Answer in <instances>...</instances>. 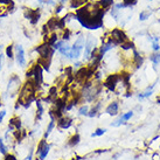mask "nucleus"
<instances>
[{
	"label": "nucleus",
	"instance_id": "1",
	"mask_svg": "<svg viewBox=\"0 0 160 160\" xmlns=\"http://www.w3.org/2000/svg\"><path fill=\"white\" fill-rule=\"evenodd\" d=\"M84 45H85V35L81 32L78 35H76L75 42H74L72 46H71L70 53H69V56H68V60L77 61V60L80 59V57L82 56V54H83Z\"/></svg>",
	"mask_w": 160,
	"mask_h": 160
},
{
	"label": "nucleus",
	"instance_id": "2",
	"mask_svg": "<svg viewBox=\"0 0 160 160\" xmlns=\"http://www.w3.org/2000/svg\"><path fill=\"white\" fill-rule=\"evenodd\" d=\"M22 87L21 80L17 74H13L12 76L10 77L8 83H7V88L5 91V97L6 98H13L19 94V91Z\"/></svg>",
	"mask_w": 160,
	"mask_h": 160
},
{
	"label": "nucleus",
	"instance_id": "3",
	"mask_svg": "<svg viewBox=\"0 0 160 160\" xmlns=\"http://www.w3.org/2000/svg\"><path fill=\"white\" fill-rule=\"evenodd\" d=\"M14 63L21 69L27 68V56L22 45H14Z\"/></svg>",
	"mask_w": 160,
	"mask_h": 160
},
{
	"label": "nucleus",
	"instance_id": "4",
	"mask_svg": "<svg viewBox=\"0 0 160 160\" xmlns=\"http://www.w3.org/2000/svg\"><path fill=\"white\" fill-rule=\"evenodd\" d=\"M36 53L39 55V59L43 60V61H48V62H52V59L54 56V48L52 46H49L47 42H43L42 45L36 47Z\"/></svg>",
	"mask_w": 160,
	"mask_h": 160
},
{
	"label": "nucleus",
	"instance_id": "5",
	"mask_svg": "<svg viewBox=\"0 0 160 160\" xmlns=\"http://www.w3.org/2000/svg\"><path fill=\"white\" fill-rule=\"evenodd\" d=\"M50 150H52V145L47 142V139L42 138L41 140H39V142H37V146L35 148V155L40 160H46Z\"/></svg>",
	"mask_w": 160,
	"mask_h": 160
},
{
	"label": "nucleus",
	"instance_id": "6",
	"mask_svg": "<svg viewBox=\"0 0 160 160\" xmlns=\"http://www.w3.org/2000/svg\"><path fill=\"white\" fill-rule=\"evenodd\" d=\"M96 47H98L97 46V37L94 36L92 34H87L85 35V45H84V49H83V57L85 61H88L90 57V54L91 52L95 49Z\"/></svg>",
	"mask_w": 160,
	"mask_h": 160
},
{
	"label": "nucleus",
	"instance_id": "7",
	"mask_svg": "<svg viewBox=\"0 0 160 160\" xmlns=\"http://www.w3.org/2000/svg\"><path fill=\"white\" fill-rule=\"evenodd\" d=\"M15 4L13 0H0V18H6L14 11Z\"/></svg>",
	"mask_w": 160,
	"mask_h": 160
},
{
	"label": "nucleus",
	"instance_id": "8",
	"mask_svg": "<svg viewBox=\"0 0 160 160\" xmlns=\"http://www.w3.org/2000/svg\"><path fill=\"white\" fill-rule=\"evenodd\" d=\"M25 18L27 19L32 25H36L41 18V10L36 8H25L24 11Z\"/></svg>",
	"mask_w": 160,
	"mask_h": 160
},
{
	"label": "nucleus",
	"instance_id": "9",
	"mask_svg": "<svg viewBox=\"0 0 160 160\" xmlns=\"http://www.w3.org/2000/svg\"><path fill=\"white\" fill-rule=\"evenodd\" d=\"M119 82H120V75L119 74H112V75H109L107 77V80L104 81L103 85L105 88H107L109 91L115 92L116 89H117V87H118Z\"/></svg>",
	"mask_w": 160,
	"mask_h": 160
},
{
	"label": "nucleus",
	"instance_id": "10",
	"mask_svg": "<svg viewBox=\"0 0 160 160\" xmlns=\"http://www.w3.org/2000/svg\"><path fill=\"white\" fill-rule=\"evenodd\" d=\"M48 116H49L50 120H49V123H48L47 125V129H46L45 133H43V138H45V139H48V137L50 136V133H52L54 131V129L56 127V118H55V116H54L53 110L48 112Z\"/></svg>",
	"mask_w": 160,
	"mask_h": 160
},
{
	"label": "nucleus",
	"instance_id": "11",
	"mask_svg": "<svg viewBox=\"0 0 160 160\" xmlns=\"http://www.w3.org/2000/svg\"><path fill=\"white\" fill-rule=\"evenodd\" d=\"M56 125L60 130H68L72 126V119L67 116H62L61 118L56 120Z\"/></svg>",
	"mask_w": 160,
	"mask_h": 160
},
{
	"label": "nucleus",
	"instance_id": "12",
	"mask_svg": "<svg viewBox=\"0 0 160 160\" xmlns=\"http://www.w3.org/2000/svg\"><path fill=\"white\" fill-rule=\"evenodd\" d=\"M119 102L112 101L111 103H109V105L105 107V113L109 116H117L119 113Z\"/></svg>",
	"mask_w": 160,
	"mask_h": 160
},
{
	"label": "nucleus",
	"instance_id": "13",
	"mask_svg": "<svg viewBox=\"0 0 160 160\" xmlns=\"http://www.w3.org/2000/svg\"><path fill=\"white\" fill-rule=\"evenodd\" d=\"M102 105H103L102 102H97V103H95V104L92 105V107H90L89 109V112H88V116H87V117H89V118H95V117L101 116Z\"/></svg>",
	"mask_w": 160,
	"mask_h": 160
},
{
	"label": "nucleus",
	"instance_id": "14",
	"mask_svg": "<svg viewBox=\"0 0 160 160\" xmlns=\"http://www.w3.org/2000/svg\"><path fill=\"white\" fill-rule=\"evenodd\" d=\"M36 105V118H35V125H37V123L40 122L45 115V107H43V103L41 100H36L35 101Z\"/></svg>",
	"mask_w": 160,
	"mask_h": 160
},
{
	"label": "nucleus",
	"instance_id": "15",
	"mask_svg": "<svg viewBox=\"0 0 160 160\" xmlns=\"http://www.w3.org/2000/svg\"><path fill=\"white\" fill-rule=\"evenodd\" d=\"M67 8H65V5H62V4H57L56 6L54 7V14L56 18H63L65 14H67Z\"/></svg>",
	"mask_w": 160,
	"mask_h": 160
},
{
	"label": "nucleus",
	"instance_id": "16",
	"mask_svg": "<svg viewBox=\"0 0 160 160\" xmlns=\"http://www.w3.org/2000/svg\"><path fill=\"white\" fill-rule=\"evenodd\" d=\"M89 2V0H69V8L70 10H78L80 7L84 6L85 4H88Z\"/></svg>",
	"mask_w": 160,
	"mask_h": 160
},
{
	"label": "nucleus",
	"instance_id": "17",
	"mask_svg": "<svg viewBox=\"0 0 160 160\" xmlns=\"http://www.w3.org/2000/svg\"><path fill=\"white\" fill-rule=\"evenodd\" d=\"M5 56H6L7 61H11V62L14 61V45L13 43L5 47Z\"/></svg>",
	"mask_w": 160,
	"mask_h": 160
},
{
	"label": "nucleus",
	"instance_id": "18",
	"mask_svg": "<svg viewBox=\"0 0 160 160\" xmlns=\"http://www.w3.org/2000/svg\"><path fill=\"white\" fill-rule=\"evenodd\" d=\"M113 4H115V0H97V5L105 11H109Z\"/></svg>",
	"mask_w": 160,
	"mask_h": 160
},
{
	"label": "nucleus",
	"instance_id": "19",
	"mask_svg": "<svg viewBox=\"0 0 160 160\" xmlns=\"http://www.w3.org/2000/svg\"><path fill=\"white\" fill-rule=\"evenodd\" d=\"M154 87H155V84H151V85H150V87H148L147 89L145 90L144 92H142V94H138V98H139L140 101L145 100V98H148L150 96L153 94Z\"/></svg>",
	"mask_w": 160,
	"mask_h": 160
},
{
	"label": "nucleus",
	"instance_id": "20",
	"mask_svg": "<svg viewBox=\"0 0 160 160\" xmlns=\"http://www.w3.org/2000/svg\"><path fill=\"white\" fill-rule=\"evenodd\" d=\"M70 48H71V46L69 45V42H67L65 45H63L62 47L60 48L57 52H59V54L61 55V56H63V57H65V59H68L69 53H70Z\"/></svg>",
	"mask_w": 160,
	"mask_h": 160
},
{
	"label": "nucleus",
	"instance_id": "21",
	"mask_svg": "<svg viewBox=\"0 0 160 160\" xmlns=\"http://www.w3.org/2000/svg\"><path fill=\"white\" fill-rule=\"evenodd\" d=\"M81 142V137L78 133H75V135H72V136L69 138V140H68V146L69 147H75L77 146L78 144Z\"/></svg>",
	"mask_w": 160,
	"mask_h": 160
},
{
	"label": "nucleus",
	"instance_id": "22",
	"mask_svg": "<svg viewBox=\"0 0 160 160\" xmlns=\"http://www.w3.org/2000/svg\"><path fill=\"white\" fill-rule=\"evenodd\" d=\"M10 152V146L6 144V142L4 140V138H0V154L4 157Z\"/></svg>",
	"mask_w": 160,
	"mask_h": 160
},
{
	"label": "nucleus",
	"instance_id": "23",
	"mask_svg": "<svg viewBox=\"0 0 160 160\" xmlns=\"http://www.w3.org/2000/svg\"><path fill=\"white\" fill-rule=\"evenodd\" d=\"M10 124H12L15 130H22V122L19 117H13L10 119Z\"/></svg>",
	"mask_w": 160,
	"mask_h": 160
},
{
	"label": "nucleus",
	"instance_id": "24",
	"mask_svg": "<svg viewBox=\"0 0 160 160\" xmlns=\"http://www.w3.org/2000/svg\"><path fill=\"white\" fill-rule=\"evenodd\" d=\"M89 109L90 107L88 104H83V105H81V107H78V115L80 116H84V117H87L88 116V112H89Z\"/></svg>",
	"mask_w": 160,
	"mask_h": 160
},
{
	"label": "nucleus",
	"instance_id": "25",
	"mask_svg": "<svg viewBox=\"0 0 160 160\" xmlns=\"http://www.w3.org/2000/svg\"><path fill=\"white\" fill-rule=\"evenodd\" d=\"M151 14H152V12L150 10H144V11L139 13V20L140 21H146L147 19H150Z\"/></svg>",
	"mask_w": 160,
	"mask_h": 160
},
{
	"label": "nucleus",
	"instance_id": "26",
	"mask_svg": "<svg viewBox=\"0 0 160 160\" xmlns=\"http://www.w3.org/2000/svg\"><path fill=\"white\" fill-rule=\"evenodd\" d=\"M150 61H151L154 65H159L160 64V53L159 52H157V53L150 55Z\"/></svg>",
	"mask_w": 160,
	"mask_h": 160
},
{
	"label": "nucleus",
	"instance_id": "27",
	"mask_svg": "<svg viewBox=\"0 0 160 160\" xmlns=\"http://www.w3.org/2000/svg\"><path fill=\"white\" fill-rule=\"evenodd\" d=\"M133 115H135V111H133V110H130V111H127V112L120 115V118L123 119L124 122H127V120H130V119L133 117Z\"/></svg>",
	"mask_w": 160,
	"mask_h": 160
},
{
	"label": "nucleus",
	"instance_id": "28",
	"mask_svg": "<svg viewBox=\"0 0 160 160\" xmlns=\"http://www.w3.org/2000/svg\"><path fill=\"white\" fill-rule=\"evenodd\" d=\"M126 124V122H124L123 119L120 118V116H119L117 119H115L112 123H111V126L112 127H119V126H122V125H125Z\"/></svg>",
	"mask_w": 160,
	"mask_h": 160
},
{
	"label": "nucleus",
	"instance_id": "29",
	"mask_svg": "<svg viewBox=\"0 0 160 160\" xmlns=\"http://www.w3.org/2000/svg\"><path fill=\"white\" fill-rule=\"evenodd\" d=\"M105 132H107V129H97V130L94 132V133H91V138H96V137H101L103 135H105Z\"/></svg>",
	"mask_w": 160,
	"mask_h": 160
},
{
	"label": "nucleus",
	"instance_id": "30",
	"mask_svg": "<svg viewBox=\"0 0 160 160\" xmlns=\"http://www.w3.org/2000/svg\"><path fill=\"white\" fill-rule=\"evenodd\" d=\"M123 2H124L126 8H131V7L135 6L137 2H138V0H123Z\"/></svg>",
	"mask_w": 160,
	"mask_h": 160
},
{
	"label": "nucleus",
	"instance_id": "31",
	"mask_svg": "<svg viewBox=\"0 0 160 160\" xmlns=\"http://www.w3.org/2000/svg\"><path fill=\"white\" fill-rule=\"evenodd\" d=\"M34 155H35V147L32 146V147L29 148V152H28V154H27V157H26L25 160H33Z\"/></svg>",
	"mask_w": 160,
	"mask_h": 160
},
{
	"label": "nucleus",
	"instance_id": "32",
	"mask_svg": "<svg viewBox=\"0 0 160 160\" xmlns=\"http://www.w3.org/2000/svg\"><path fill=\"white\" fill-rule=\"evenodd\" d=\"M5 53H0V72L2 71V68H4V63H5Z\"/></svg>",
	"mask_w": 160,
	"mask_h": 160
},
{
	"label": "nucleus",
	"instance_id": "33",
	"mask_svg": "<svg viewBox=\"0 0 160 160\" xmlns=\"http://www.w3.org/2000/svg\"><path fill=\"white\" fill-rule=\"evenodd\" d=\"M4 160H18V158L13 153H10V152H8L6 155H4Z\"/></svg>",
	"mask_w": 160,
	"mask_h": 160
},
{
	"label": "nucleus",
	"instance_id": "34",
	"mask_svg": "<svg viewBox=\"0 0 160 160\" xmlns=\"http://www.w3.org/2000/svg\"><path fill=\"white\" fill-rule=\"evenodd\" d=\"M6 115H7L6 110H0V125L2 124V122H4V119L6 117Z\"/></svg>",
	"mask_w": 160,
	"mask_h": 160
},
{
	"label": "nucleus",
	"instance_id": "35",
	"mask_svg": "<svg viewBox=\"0 0 160 160\" xmlns=\"http://www.w3.org/2000/svg\"><path fill=\"white\" fill-rule=\"evenodd\" d=\"M82 65H83V62H82V61H78V60H77V61H75V62H74V65H72V68H74V69H80V68H82Z\"/></svg>",
	"mask_w": 160,
	"mask_h": 160
},
{
	"label": "nucleus",
	"instance_id": "36",
	"mask_svg": "<svg viewBox=\"0 0 160 160\" xmlns=\"http://www.w3.org/2000/svg\"><path fill=\"white\" fill-rule=\"evenodd\" d=\"M152 48H153L154 52H159V50H160L159 42H152Z\"/></svg>",
	"mask_w": 160,
	"mask_h": 160
},
{
	"label": "nucleus",
	"instance_id": "37",
	"mask_svg": "<svg viewBox=\"0 0 160 160\" xmlns=\"http://www.w3.org/2000/svg\"><path fill=\"white\" fill-rule=\"evenodd\" d=\"M59 4H62V5H68V4H69V0H59Z\"/></svg>",
	"mask_w": 160,
	"mask_h": 160
},
{
	"label": "nucleus",
	"instance_id": "38",
	"mask_svg": "<svg viewBox=\"0 0 160 160\" xmlns=\"http://www.w3.org/2000/svg\"><path fill=\"white\" fill-rule=\"evenodd\" d=\"M159 159H160V155H158V154H154L153 160H159Z\"/></svg>",
	"mask_w": 160,
	"mask_h": 160
},
{
	"label": "nucleus",
	"instance_id": "39",
	"mask_svg": "<svg viewBox=\"0 0 160 160\" xmlns=\"http://www.w3.org/2000/svg\"><path fill=\"white\" fill-rule=\"evenodd\" d=\"M4 47H5V46H4L2 43H0V53H2V52H4Z\"/></svg>",
	"mask_w": 160,
	"mask_h": 160
},
{
	"label": "nucleus",
	"instance_id": "40",
	"mask_svg": "<svg viewBox=\"0 0 160 160\" xmlns=\"http://www.w3.org/2000/svg\"><path fill=\"white\" fill-rule=\"evenodd\" d=\"M1 105H2V103H1V96H0V107H1Z\"/></svg>",
	"mask_w": 160,
	"mask_h": 160
},
{
	"label": "nucleus",
	"instance_id": "41",
	"mask_svg": "<svg viewBox=\"0 0 160 160\" xmlns=\"http://www.w3.org/2000/svg\"><path fill=\"white\" fill-rule=\"evenodd\" d=\"M35 160H40V159H39V158H37V157H36V158H35Z\"/></svg>",
	"mask_w": 160,
	"mask_h": 160
},
{
	"label": "nucleus",
	"instance_id": "42",
	"mask_svg": "<svg viewBox=\"0 0 160 160\" xmlns=\"http://www.w3.org/2000/svg\"><path fill=\"white\" fill-rule=\"evenodd\" d=\"M159 22H160V20H159Z\"/></svg>",
	"mask_w": 160,
	"mask_h": 160
}]
</instances>
